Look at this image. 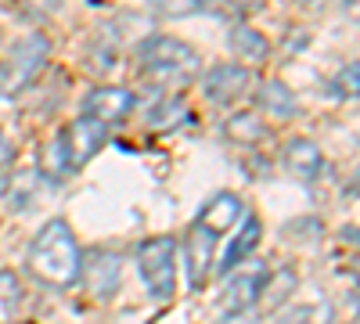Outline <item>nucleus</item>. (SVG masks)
<instances>
[{"label":"nucleus","mask_w":360,"mask_h":324,"mask_svg":"<svg viewBox=\"0 0 360 324\" xmlns=\"http://www.w3.org/2000/svg\"><path fill=\"white\" fill-rule=\"evenodd\" d=\"M25 271L51 288H69L83 274V252L76 245V234L65 220H51L37 231L25 252Z\"/></svg>","instance_id":"obj_1"},{"label":"nucleus","mask_w":360,"mask_h":324,"mask_svg":"<svg viewBox=\"0 0 360 324\" xmlns=\"http://www.w3.org/2000/svg\"><path fill=\"white\" fill-rule=\"evenodd\" d=\"M137 54H141V69L162 86H188L202 69L198 54L184 40H173V37H148Z\"/></svg>","instance_id":"obj_2"},{"label":"nucleus","mask_w":360,"mask_h":324,"mask_svg":"<svg viewBox=\"0 0 360 324\" xmlns=\"http://www.w3.org/2000/svg\"><path fill=\"white\" fill-rule=\"evenodd\" d=\"M137 267H141V281L148 288L152 299H169L176 292V242L169 234L148 238L137 249Z\"/></svg>","instance_id":"obj_3"},{"label":"nucleus","mask_w":360,"mask_h":324,"mask_svg":"<svg viewBox=\"0 0 360 324\" xmlns=\"http://www.w3.org/2000/svg\"><path fill=\"white\" fill-rule=\"evenodd\" d=\"M51 58V40L44 33H29L25 40H18L8 54V62L0 65V94H18L29 83L37 79V72L44 69V62Z\"/></svg>","instance_id":"obj_4"},{"label":"nucleus","mask_w":360,"mask_h":324,"mask_svg":"<svg viewBox=\"0 0 360 324\" xmlns=\"http://www.w3.org/2000/svg\"><path fill=\"white\" fill-rule=\"evenodd\" d=\"M242 267V263H238ZM266 263H259V259H252L249 267H242V271H227V285H224V299H220V306L227 310V313H234V310H252L256 303H259V292H263V285H266Z\"/></svg>","instance_id":"obj_5"},{"label":"nucleus","mask_w":360,"mask_h":324,"mask_svg":"<svg viewBox=\"0 0 360 324\" xmlns=\"http://www.w3.org/2000/svg\"><path fill=\"white\" fill-rule=\"evenodd\" d=\"M62 141H65V155H69V166L72 173L86 162V159H94L101 148H105V141H108V127L98 123V119H90V115H79V119L62 130Z\"/></svg>","instance_id":"obj_6"},{"label":"nucleus","mask_w":360,"mask_h":324,"mask_svg":"<svg viewBox=\"0 0 360 324\" xmlns=\"http://www.w3.org/2000/svg\"><path fill=\"white\" fill-rule=\"evenodd\" d=\"M249 83H252V72H249L245 65H231V62H224V65H213V69L205 72V79H202V94L213 101V105H234L238 98H245Z\"/></svg>","instance_id":"obj_7"},{"label":"nucleus","mask_w":360,"mask_h":324,"mask_svg":"<svg viewBox=\"0 0 360 324\" xmlns=\"http://www.w3.org/2000/svg\"><path fill=\"white\" fill-rule=\"evenodd\" d=\"M213 256H217V234H209L205 227L191 223L184 234V263H188V285L198 292L213 271Z\"/></svg>","instance_id":"obj_8"},{"label":"nucleus","mask_w":360,"mask_h":324,"mask_svg":"<svg viewBox=\"0 0 360 324\" xmlns=\"http://www.w3.org/2000/svg\"><path fill=\"white\" fill-rule=\"evenodd\" d=\"M134 112V94L127 86H98V91H90L86 101H83V115L98 123H123L127 115Z\"/></svg>","instance_id":"obj_9"},{"label":"nucleus","mask_w":360,"mask_h":324,"mask_svg":"<svg viewBox=\"0 0 360 324\" xmlns=\"http://www.w3.org/2000/svg\"><path fill=\"white\" fill-rule=\"evenodd\" d=\"M242 216H245L242 198L231 195V191H220V195H213V198H209V202L202 205V209H198V220H195V223H198V227H205L209 234H217V238H220V234H224V231H231Z\"/></svg>","instance_id":"obj_10"},{"label":"nucleus","mask_w":360,"mask_h":324,"mask_svg":"<svg viewBox=\"0 0 360 324\" xmlns=\"http://www.w3.org/2000/svg\"><path fill=\"white\" fill-rule=\"evenodd\" d=\"M281 159H285V169H288V176H295V181H317V176L324 173V155H321V148L314 141H307V137H299V141H288L285 144V152H281Z\"/></svg>","instance_id":"obj_11"},{"label":"nucleus","mask_w":360,"mask_h":324,"mask_svg":"<svg viewBox=\"0 0 360 324\" xmlns=\"http://www.w3.org/2000/svg\"><path fill=\"white\" fill-rule=\"evenodd\" d=\"M242 227H238V234H234V242H231V249L224 252V274L227 271H234L238 263H245L249 256H252V249L259 245V238H263V223H259V216H242L238 220Z\"/></svg>","instance_id":"obj_12"},{"label":"nucleus","mask_w":360,"mask_h":324,"mask_svg":"<svg viewBox=\"0 0 360 324\" xmlns=\"http://www.w3.org/2000/svg\"><path fill=\"white\" fill-rule=\"evenodd\" d=\"M119 271H123V259H119L115 252H98L86 267L90 288H94L98 296H112V292L119 288Z\"/></svg>","instance_id":"obj_13"},{"label":"nucleus","mask_w":360,"mask_h":324,"mask_svg":"<svg viewBox=\"0 0 360 324\" xmlns=\"http://www.w3.org/2000/svg\"><path fill=\"white\" fill-rule=\"evenodd\" d=\"M256 101H259V108L263 112H270V115H278V119H295V98H292V91L281 83V79H266V83H259V91H256Z\"/></svg>","instance_id":"obj_14"},{"label":"nucleus","mask_w":360,"mask_h":324,"mask_svg":"<svg viewBox=\"0 0 360 324\" xmlns=\"http://www.w3.org/2000/svg\"><path fill=\"white\" fill-rule=\"evenodd\" d=\"M227 44H231V51L242 58V62H249V65H256V62H263V58H266V40L256 33V29H249V25H234Z\"/></svg>","instance_id":"obj_15"},{"label":"nucleus","mask_w":360,"mask_h":324,"mask_svg":"<svg viewBox=\"0 0 360 324\" xmlns=\"http://www.w3.org/2000/svg\"><path fill=\"white\" fill-rule=\"evenodd\" d=\"M224 134H227L231 141L256 144V141H263V137H266V123L259 119V112H238V115H231V119H227Z\"/></svg>","instance_id":"obj_16"},{"label":"nucleus","mask_w":360,"mask_h":324,"mask_svg":"<svg viewBox=\"0 0 360 324\" xmlns=\"http://www.w3.org/2000/svg\"><path fill=\"white\" fill-rule=\"evenodd\" d=\"M148 123H152L155 130H176V127L191 123V112H188V105L180 98H166V101H159L152 112H148Z\"/></svg>","instance_id":"obj_17"},{"label":"nucleus","mask_w":360,"mask_h":324,"mask_svg":"<svg viewBox=\"0 0 360 324\" xmlns=\"http://www.w3.org/2000/svg\"><path fill=\"white\" fill-rule=\"evenodd\" d=\"M40 169L51 176V181H65V176H72V166H69V155H65V141H62V134H54V137L44 144Z\"/></svg>","instance_id":"obj_18"},{"label":"nucleus","mask_w":360,"mask_h":324,"mask_svg":"<svg viewBox=\"0 0 360 324\" xmlns=\"http://www.w3.org/2000/svg\"><path fill=\"white\" fill-rule=\"evenodd\" d=\"M22 317V285L11 271H0V324H15Z\"/></svg>","instance_id":"obj_19"},{"label":"nucleus","mask_w":360,"mask_h":324,"mask_svg":"<svg viewBox=\"0 0 360 324\" xmlns=\"http://www.w3.org/2000/svg\"><path fill=\"white\" fill-rule=\"evenodd\" d=\"M4 198L15 205V209H22V205H29V198H33V188H37V169H8V184H4Z\"/></svg>","instance_id":"obj_20"},{"label":"nucleus","mask_w":360,"mask_h":324,"mask_svg":"<svg viewBox=\"0 0 360 324\" xmlns=\"http://www.w3.org/2000/svg\"><path fill=\"white\" fill-rule=\"evenodd\" d=\"M332 306L328 303H307V306H288L274 324H332Z\"/></svg>","instance_id":"obj_21"},{"label":"nucleus","mask_w":360,"mask_h":324,"mask_svg":"<svg viewBox=\"0 0 360 324\" xmlns=\"http://www.w3.org/2000/svg\"><path fill=\"white\" fill-rule=\"evenodd\" d=\"M263 4H266V0H202V11L231 22V18H245V15L259 11Z\"/></svg>","instance_id":"obj_22"},{"label":"nucleus","mask_w":360,"mask_h":324,"mask_svg":"<svg viewBox=\"0 0 360 324\" xmlns=\"http://www.w3.org/2000/svg\"><path fill=\"white\" fill-rule=\"evenodd\" d=\"M148 8L159 18H188V15L202 11V0H148Z\"/></svg>","instance_id":"obj_23"},{"label":"nucleus","mask_w":360,"mask_h":324,"mask_svg":"<svg viewBox=\"0 0 360 324\" xmlns=\"http://www.w3.org/2000/svg\"><path fill=\"white\" fill-rule=\"evenodd\" d=\"M292 288H295V274H292V271H281V274H274V278L266 274V285H263V292H259V303H281Z\"/></svg>","instance_id":"obj_24"},{"label":"nucleus","mask_w":360,"mask_h":324,"mask_svg":"<svg viewBox=\"0 0 360 324\" xmlns=\"http://www.w3.org/2000/svg\"><path fill=\"white\" fill-rule=\"evenodd\" d=\"M11 4H18L25 15H37L40 18V15H51L58 8V0H11Z\"/></svg>","instance_id":"obj_25"},{"label":"nucleus","mask_w":360,"mask_h":324,"mask_svg":"<svg viewBox=\"0 0 360 324\" xmlns=\"http://www.w3.org/2000/svg\"><path fill=\"white\" fill-rule=\"evenodd\" d=\"M339 94L356 98V62H349V65L339 72Z\"/></svg>","instance_id":"obj_26"},{"label":"nucleus","mask_w":360,"mask_h":324,"mask_svg":"<svg viewBox=\"0 0 360 324\" xmlns=\"http://www.w3.org/2000/svg\"><path fill=\"white\" fill-rule=\"evenodd\" d=\"M15 166V144L8 141V134L0 130V173H8Z\"/></svg>","instance_id":"obj_27"},{"label":"nucleus","mask_w":360,"mask_h":324,"mask_svg":"<svg viewBox=\"0 0 360 324\" xmlns=\"http://www.w3.org/2000/svg\"><path fill=\"white\" fill-rule=\"evenodd\" d=\"M220 324H259V320H256L252 310H234V313H227Z\"/></svg>","instance_id":"obj_28"}]
</instances>
